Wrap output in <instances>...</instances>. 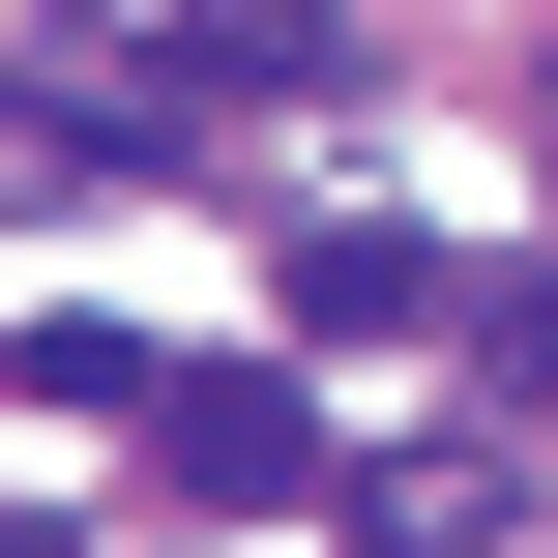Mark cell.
Here are the masks:
<instances>
[{
  "instance_id": "1",
  "label": "cell",
  "mask_w": 558,
  "mask_h": 558,
  "mask_svg": "<svg viewBox=\"0 0 558 558\" xmlns=\"http://www.w3.org/2000/svg\"><path fill=\"white\" fill-rule=\"evenodd\" d=\"M147 471H177L206 530H265V500H324V383H265V353H147Z\"/></svg>"
},
{
  "instance_id": "2",
  "label": "cell",
  "mask_w": 558,
  "mask_h": 558,
  "mask_svg": "<svg viewBox=\"0 0 558 558\" xmlns=\"http://www.w3.org/2000/svg\"><path fill=\"white\" fill-rule=\"evenodd\" d=\"M441 294H471V265H441V235H383V206H353V235H294V324H324V353H383V324H441Z\"/></svg>"
},
{
  "instance_id": "3",
  "label": "cell",
  "mask_w": 558,
  "mask_h": 558,
  "mask_svg": "<svg viewBox=\"0 0 558 558\" xmlns=\"http://www.w3.org/2000/svg\"><path fill=\"white\" fill-rule=\"evenodd\" d=\"M441 324H471V353H500V412H558V265H471V294H441Z\"/></svg>"
},
{
  "instance_id": "4",
  "label": "cell",
  "mask_w": 558,
  "mask_h": 558,
  "mask_svg": "<svg viewBox=\"0 0 558 558\" xmlns=\"http://www.w3.org/2000/svg\"><path fill=\"white\" fill-rule=\"evenodd\" d=\"M0 558H59V530H0Z\"/></svg>"
}]
</instances>
